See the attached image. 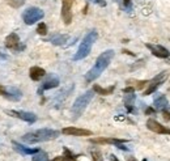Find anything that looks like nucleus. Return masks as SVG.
Instances as JSON below:
<instances>
[{"instance_id":"31","label":"nucleus","mask_w":170,"mask_h":161,"mask_svg":"<svg viewBox=\"0 0 170 161\" xmlns=\"http://www.w3.org/2000/svg\"><path fill=\"white\" fill-rule=\"evenodd\" d=\"M123 5L127 11H130L132 8V4H131V0H123Z\"/></svg>"},{"instance_id":"29","label":"nucleus","mask_w":170,"mask_h":161,"mask_svg":"<svg viewBox=\"0 0 170 161\" xmlns=\"http://www.w3.org/2000/svg\"><path fill=\"white\" fill-rule=\"evenodd\" d=\"M162 118L165 122H169L170 121V111L169 110H165V111H162Z\"/></svg>"},{"instance_id":"27","label":"nucleus","mask_w":170,"mask_h":161,"mask_svg":"<svg viewBox=\"0 0 170 161\" xmlns=\"http://www.w3.org/2000/svg\"><path fill=\"white\" fill-rule=\"evenodd\" d=\"M92 156H93V161H101L102 160V155L99 151H92Z\"/></svg>"},{"instance_id":"38","label":"nucleus","mask_w":170,"mask_h":161,"mask_svg":"<svg viewBox=\"0 0 170 161\" xmlns=\"http://www.w3.org/2000/svg\"><path fill=\"white\" fill-rule=\"evenodd\" d=\"M143 161H148V160H145V159H144V160H143Z\"/></svg>"},{"instance_id":"1","label":"nucleus","mask_w":170,"mask_h":161,"mask_svg":"<svg viewBox=\"0 0 170 161\" xmlns=\"http://www.w3.org/2000/svg\"><path fill=\"white\" fill-rule=\"evenodd\" d=\"M113 58H114V50H106V51L102 52L101 55L97 58L96 64H94V66L88 71V73L85 75L86 83H92V81H94L97 77H99V75L109 67V64H110V62Z\"/></svg>"},{"instance_id":"26","label":"nucleus","mask_w":170,"mask_h":161,"mask_svg":"<svg viewBox=\"0 0 170 161\" xmlns=\"http://www.w3.org/2000/svg\"><path fill=\"white\" fill-rule=\"evenodd\" d=\"M7 3L12 8H20L21 5H24L25 0H7Z\"/></svg>"},{"instance_id":"10","label":"nucleus","mask_w":170,"mask_h":161,"mask_svg":"<svg viewBox=\"0 0 170 161\" xmlns=\"http://www.w3.org/2000/svg\"><path fill=\"white\" fill-rule=\"evenodd\" d=\"M75 0H62V18L66 25L72 22V4Z\"/></svg>"},{"instance_id":"8","label":"nucleus","mask_w":170,"mask_h":161,"mask_svg":"<svg viewBox=\"0 0 170 161\" xmlns=\"http://www.w3.org/2000/svg\"><path fill=\"white\" fill-rule=\"evenodd\" d=\"M7 114L12 115L15 118H18L21 121H25L28 123H34L37 121V115L30 111H21V110H7Z\"/></svg>"},{"instance_id":"16","label":"nucleus","mask_w":170,"mask_h":161,"mask_svg":"<svg viewBox=\"0 0 170 161\" xmlns=\"http://www.w3.org/2000/svg\"><path fill=\"white\" fill-rule=\"evenodd\" d=\"M13 148H15V151H17L21 155H34L41 151L40 148H29V147H25L22 144L16 143V142H13Z\"/></svg>"},{"instance_id":"21","label":"nucleus","mask_w":170,"mask_h":161,"mask_svg":"<svg viewBox=\"0 0 170 161\" xmlns=\"http://www.w3.org/2000/svg\"><path fill=\"white\" fill-rule=\"evenodd\" d=\"M148 83H149V80H127V84L128 85H131V87H133L135 88V90H141V89H144L147 85H148Z\"/></svg>"},{"instance_id":"30","label":"nucleus","mask_w":170,"mask_h":161,"mask_svg":"<svg viewBox=\"0 0 170 161\" xmlns=\"http://www.w3.org/2000/svg\"><path fill=\"white\" fill-rule=\"evenodd\" d=\"M123 93H124V94H127V93H135V88L131 87V85H128V87H126V88L123 89Z\"/></svg>"},{"instance_id":"28","label":"nucleus","mask_w":170,"mask_h":161,"mask_svg":"<svg viewBox=\"0 0 170 161\" xmlns=\"http://www.w3.org/2000/svg\"><path fill=\"white\" fill-rule=\"evenodd\" d=\"M90 3H94V4L99 5V7H106V0H89Z\"/></svg>"},{"instance_id":"6","label":"nucleus","mask_w":170,"mask_h":161,"mask_svg":"<svg viewBox=\"0 0 170 161\" xmlns=\"http://www.w3.org/2000/svg\"><path fill=\"white\" fill-rule=\"evenodd\" d=\"M43 16H44V13H43L42 9H40V8H37V7H30L24 12L22 20H24V22L26 25H33L37 21L42 20Z\"/></svg>"},{"instance_id":"33","label":"nucleus","mask_w":170,"mask_h":161,"mask_svg":"<svg viewBox=\"0 0 170 161\" xmlns=\"http://www.w3.org/2000/svg\"><path fill=\"white\" fill-rule=\"evenodd\" d=\"M5 92H7V88H5L4 85H1V84H0V96H4Z\"/></svg>"},{"instance_id":"3","label":"nucleus","mask_w":170,"mask_h":161,"mask_svg":"<svg viewBox=\"0 0 170 161\" xmlns=\"http://www.w3.org/2000/svg\"><path fill=\"white\" fill-rule=\"evenodd\" d=\"M97 38H98V33H97L96 30H90V32L83 38L81 43H80L79 49H77V52L75 54V56H73V60H81V59L86 58V56L89 55V52H90L93 43L97 41Z\"/></svg>"},{"instance_id":"25","label":"nucleus","mask_w":170,"mask_h":161,"mask_svg":"<svg viewBox=\"0 0 170 161\" xmlns=\"http://www.w3.org/2000/svg\"><path fill=\"white\" fill-rule=\"evenodd\" d=\"M37 33L40 35H46L47 34V25L44 22H40L37 26Z\"/></svg>"},{"instance_id":"2","label":"nucleus","mask_w":170,"mask_h":161,"mask_svg":"<svg viewBox=\"0 0 170 161\" xmlns=\"http://www.w3.org/2000/svg\"><path fill=\"white\" fill-rule=\"evenodd\" d=\"M60 132L58 130H52V128H41L37 131L33 132H28L22 136L26 144H35V143H43V142H50V140H54L59 136Z\"/></svg>"},{"instance_id":"9","label":"nucleus","mask_w":170,"mask_h":161,"mask_svg":"<svg viewBox=\"0 0 170 161\" xmlns=\"http://www.w3.org/2000/svg\"><path fill=\"white\" fill-rule=\"evenodd\" d=\"M59 85V79H58L56 75L54 73H50L47 75V79L41 84L40 89H38V94H42L44 90H49V89H52V88H56Z\"/></svg>"},{"instance_id":"12","label":"nucleus","mask_w":170,"mask_h":161,"mask_svg":"<svg viewBox=\"0 0 170 161\" xmlns=\"http://www.w3.org/2000/svg\"><path fill=\"white\" fill-rule=\"evenodd\" d=\"M147 127H148V130L150 131L156 132V134H164V135H170V128L168 127L162 126L160 122H157L156 119H148L147 121Z\"/></svg>"},{"instance_id":"5","label":"nucleus","mask_w":170,"mask_h":161,"mask_svg":"<svg viewBox=\"0 0 170 161\" xmlns=\"http://www.w3.org/2000/svg\"><path fill=\"white\" fill-rule=\"evenodd\" d=\"M168 77H169V72L168 71H162V72L158 73L157 76H154L152 80H149L148 85H147L148 88L144 90L143 96H149V94H152V93H154L156 90H157L161 87V84L165 83Z\"/></svg>"},{"instance_id":"15","label":"nucleus","mask_w":170,"mask_h":161,"mask_svg":"<svg viewBox=\"0 0 170 161\" xmlns=\"http://www.w3.org/2000/svg\"><path fill=\"white\" fill-rule=\"evenodd\" d=\"M153 105H154V109L158 110V111H165V110H169V101L166 98V96L164 94H158L157 97L153 101Z\"/></svg>"},{"instance_id":"34","label":"nucleus","mask_w":170,"mask_h":161,"mask_svg":"<svg viewBox=\"0 0 170 161\" xmlns=\"http://www.w3.org/2000/svg\"><path fill=\"white\" fill-rule=\"evenodd\" d=\"M110 161H119L115 155H110Z\"/></svg>"},{"instance_id":"23","label":"nucleus","mask_w":170,"mask_h":161,"mask_svg":"<svg viewBox=\"0 0 170 161\" xmlns=\"http://www.w3.org/2000/svg\"><path fill=\"white\" fill-rule=\"evenodd\" d=\"M32 161H49V156H47L46 152L40 151V152H37V153L33 155Z\"/></svg>"},{"instance_id":"19","label":"nucleus","mask_w":170,"mask_h":161,"mask_svg":"<svg viewBox=\"0 0 170 161\" xmlns=\"http://www.w3.org/2000/svg\"><path fill=\"white\" fill-rule=\"evenodd\" d=\"M68 35L67 34H54L49 38V42H51L52 45H56V46H62L67 42Z\"/></svg>"},{"instance_id":"14","label":"nucleus","mask_w":170,"mask_h":161,"mask_svg":"<svg viewBox=\"0 0 170 161\" xmlns=\"http://www.w3.org/2000/svg\"><path fill=\"white\" fill-rule=\"evenodd\" d=\"M126 142V139H114V138H93V139H90V143L93 144H114L115 147Z\"/></svg>"},{"instance_id":"32","label":"nucleus","mask_w":170,"mask_h":161,"mask_svg":"<svg viewBox=\"0 0 170 161\" xmlns=\"http://www.w3.org/2000/svg\"><path fill=\"white\" fill-rule=\"evenodd\" d=\"M154 113H156V109H154V107H147V109H145V115L154 114Z\"/></svg>"},{"instance_id":"36","label":"nucleus","mask_w":170,"mask_h":161,"mask_svg":"<svg viewBox=\"0 0 170 161\" xmlns=\"http://www.w3.org/2000/svg\"><path fill=\"white\" fill-rule=\"evenodd\" d=\"M51 161H63V157L62 156H58V157H55V159L51 160Z\"/></svg>"},{"instance_id":"11","label":"nucleus","mask_w":170,"mask_h":161,"mask_svg":"<svg viewBox=\"0 0 170 161\" xmlns=\"http://www.w3.org/2000/svg\"><path fill=\"white\" fill-rule=\"evenodd\" d=\"M147 49L150 50V52L153 54L154 56H157V58H161V59H168L170 52L169 50L166 49V47L161 46V45H152V43H147L145 45Z\"/></svg>"},{"instance_id":"13","label":"nucleus","mask_w":170,"mask_h":161,"mask_svg":"<svg viewBox=\"0 0 170 161\" xmlns=\"http://www.w3.org/2000/svg\"><path fill=\"white\" fill-rule=\"evenodd\" d=\"M62 134L69 135V136H90L93 135V132L90 130L85 128H77V127H66L62 130Z\"/></svg>"},{"instance_id":"35","label":"nucleus","mask_w":170,"mask_h":161,"mask_svg":"<svg viewBox=\"0 0 170 161\" xmlns=\"http://www.w3.org/2000/svg\"><path fill=\"white\" fill-rule=\"evenodd\" d=\"M123 52H124V54H127V55H131V56H135V54H133V52H131V51H128V50H123Z\"/></svg>"},{"instance_id":"4","label":"nucleus","mask_w":170,"mask_h":161,"mask_svg":"<svg viewBox=\"0 0 170 161\" xmlns=\"http://www.w3.org/2000/svg\"><path fill=\"white\" fill-rule=\"evenodd\" d=\"M93 96H94V92H93V89H90V90H86L84 94L79 96V97L76 98V101L73 102L72 109H71V113H72V115H73V119H77V118L85 111L86 106H88L89 102L93 100Z\"/></svg>"},{"instance_id":"7","label":"nucleus","mask_w":170,"mask_h":161,"mask_svg":"<svg viewBox=\"0 0 170 161\" xmlns=\"http://www.w3.org/2000/svg\"><path fill=\"white\" fill-rule=\"evenodd\" d=\"M5 47L12 50V51H16V52H20V51H24L25 50V45L21 43L20 37L16 34V33H11V34L5 38Z\"/></svg>"},{"instance_id":"37","label":"nucleus","mask_w":170,"mask_h":161,"mask_svg":"<svg viewBox=\"0 0 170 161\" xmlns=\"http://www.w3.org/2000/svg\"><path fill=\"white\" fill-rule=\"evenodd\" d=\"M128 161H136V160L133 159V157H128Z\"/></svg>"},{"instance_id":"18","label":"nucleus","mask_w":170,"mask_h":161,"mask_svg":"<svg viewBox=\"0 0 170 161\" xmlns=\"http://www.w3.org/2000/svg\"><path fill=\"white\" fill-rule=\"evenodd\" d=\"M4 97H7L8 100H12V101H18V100H21L22 93L20 89L11 87V88H7V92H5Z\"/></svg>"},{"instance_id":"24","label":"nucleus","mask_w":170,"mask_h":161,"mask_svg":"<svg viewBox=\"0 0 170 161\" xmlns=\"http://www.w3.org/2000/svg\"><path fill=\"white\" fill-rule=\"evenodd\" d=\"M63 161H76V155H73L68 148H64V155H63Z\"/></svg>"},{"instance_id":"22","label":"nucleus","mask_w":170,"mask_h":161,"mask_svg":"<svg viewBox=\"0 0 170 161\" xmlns=\"http://www.w3.org/2000/svg\"><path fill=\"white\" fill-rule=\"evenodd\" d=\"M133 101H135V94L133 93H127L124 94V106L128 109V111H133Z\"/></svg>"},{"instance_id":"20","label":"nucleus","mask_w":170,"mask_h":161,"mask_svg":"<svg viewBox=\"0 0 170 161\" xmlns=\"http://www.w3.org/2000/svg\"><path fill=\"white\" fill-rule=\"evenodd\" d=\"M114 89H115V85H111V87H109V88H102V87H99L98 84H94L93 85V92L98 93V94H101V96L111 94V93L114 92Z\"/></svg>"},{"instance_id":"17","label":"nucleus","mask_w":170,"mask_h":161,"mask_svg":"<svg viewBox=\"0 0 170 161\" xmlns=\"http://www.w3.org/2000/svg\"><path fill=\"white\" fill-rule=\"evenodd\" d=\"M29 76L33 81H40L41 79L46 76V71H44L43 68H41V67L34 66L29 70Z\"/></svg>"}]
</instances>
